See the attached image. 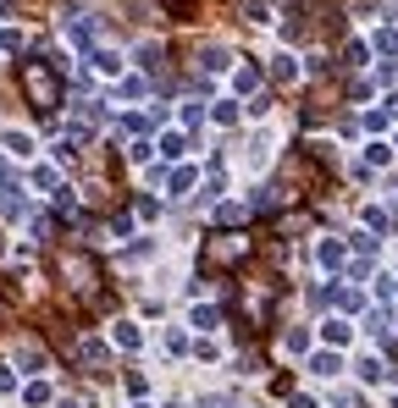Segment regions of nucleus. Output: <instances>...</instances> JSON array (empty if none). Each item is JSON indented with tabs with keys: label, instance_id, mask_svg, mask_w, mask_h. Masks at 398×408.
<instances>
[{
	"label": "nucleus",
	"instance_id": "3",
	"mask_svg": "<svg viewBox=\"0 0 398 408\" xmlns=\"http://www.w3.org/2000/svg\"><path fill=\"white\" fill-rule=\"evenodd\" d=\"M243 254H249V237L243 232H222V237L205 243V265H238Z\"/></svg>",
	"mask_w": 398,
	"mask_h": 408
},
{
	"label": "nucleus",
	"instance_id": "2",
	"mask_svg": "<svg viewBox=\"0 0 398 408\" xmlns=\"http://www.w3.org/2000/svg\"><path fill=\"white\" fill-rule=\"evenodd\" d=\"M56 271H61V282L72 287V292H83V298L100 292V265L89 254H56Z\"/></svg>",
	"mask_w": 398,
	"mask_h": 408
},
{
	"label": "nucleus",
	"instance_id": "1",
	"mask_svg": "<svg viewBox=\"0 0 398 408\" xmlns=\"http://www.w3.org/2000/svg\"><path fill=\"white\" fill-rule=\"evenodd\" d=\"M23 89H28V99L39 105V111H56V105H61V78H56L44 61L23 66Z\"/></svg>",
	"mask_w": 398,
	"mask_h": 408
}]
</instances>
